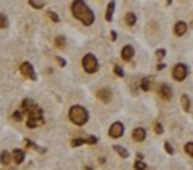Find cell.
<instances>
[{
    "instance_id": "836d02e7",
    "label": "cell",
    "mask_w": 193,
    "mask_h": 170,
    "mask_svg": "<svg viewBox=\"0 0 193 170\" xmlns=\"http://www.w3.org/2000/svg\"><path fill=\"white\" fill-rule=\"evenodd\" d=\"M156 69H158V71H161V69H164V64H163V63H159V64L156 66Z\"/></svg>"
},
{
    "instance_id": "9c48e42d",
    "label": "cell",
    "mask_w": 193,
    "mask_h": 170,
    "mask_svg": "<svg viewBox=\"0 0 193 170\" xmlns=\"http://www.w3.org/2000/svg\"><path fill=\"white\" fill-rule=\"evenodd\" d=\"M97 98H100L103 103H109L111 101V92H109L108 88H101L97 92Z\"/></svg>"
},
{
    "instance_id": "4dcf8cb0",
    "label": "cell",
    "mask_w": 193,
    "mask_h": 170,
    "mask_svg": "<svg viewBox=\"0 0 193 170\" xmlns=\"http://www.w3.org/2000/svg\"><path fill=\"white\" fill-rule=\"evenodd\" d=\"M164 55H166V51H164L163 48H161V50H158V51H156V56H158V58H159V60H161V58H164Z\"/></svg>"
},
{
    "instance_id": "f1b7e54d",
    "label": "cell",
    "mask_w": 193,
    "mask_h": 170,
    "mask_svg": "<svg viewBox=\"0 0 193 170\" xmlns=\"http://www.w3.org/2000/svg\"><path fill=\"white\" fill-rule=\"evenodd\" d=\"M114 72H116L117 77H123V76H124V71H123V68H121V66H114Z\"/></svg>"
},
{
    "instance_id": "277c9868",
    "label": "cell",
    "mask_w": 193,
    "mask_h": 170,
    "mask_svg": "<svg viewBox=\"0 0 193 170\" xmlns=\"http://www.w3.org/2000/svg\"><path fill=\"white\" fill-rule=\"evenodd\" d=\"M82 66H84L85 72L93 74V72H97V69H98V61L92 53H89V55H85V56L82 58Z\"/></svg>"
},
{
    "instance_id": "83f0119b",
    "label": "cell",
    "mask_w": 193,
    "mask_h": 170,
    "mask_svg": "<svg viewBox=\"0 0 193 170\" xmlns=\"http://www.w3.org/2000/svg\"><path fill=\"white\" fill-rule=\"evenodd\" d=\"M84 140H85V143H87V144H95L98 141V138L97 136H89V138H84Z\"/></svg>"
},
{
    "instance_id": "cb8c5ba5",
    "label": "cell",
    "mask_w": 193,
    "mask_h": 170,
    "mask_svg": "<svg viewBox=\"0 0 193 170\" xmlns=\"http://www.w3.org/2000/svg\"><path fill=\"white\" fill-rule=\"evenodd\" d=\"M23 117H24V111H23L21 108H19V109L16 111V112L13 114V119H15V120H21Z\"/></svg>"
},
{
    "instance_id": "8992f818",
    "label": "cell",
    "mask_w": 193,
    "mask_h": 170,
    "mask_svg": "<svg viewBox=\"0 0 193 170\" xmlns=\"http://www.w3.org/2000/svg\"><path fill=\"white\" fill-rule=\"evenodd\" d=\"M109 136L111 138H121L123 136V133H124V125H123V122H114V124L109 127Z\"/></svg>"
},
{
    "instance_id": "ba28073f",
    "label": "cell",
    "mask_w": 193,
    "mask_h": 170,
    "mask_svg": "<svg viewBox=\"0 0 193 170\" xmlns=\"http://www.w3.org/2000/svg\"><path fill=\"white\" fill-rule=\"evenodd\" d=\"M21 72H23V76L27 77V79H31V80H35V72H34V68L31 66V63H23L21 64Z\"/></svg>"
},
{
    "instance_id": "44dd1931",
    "label": "cell",
    "mask_w": 193,
    "mask_h": 170,
    "mask_svg": "<svg viewBox=\"0 0 193 170\" xmlns=\"http://www.w3.org/2000/svg\"><path fill=\"white\" fill-rule=\"evenodd\" d=\"M182 108L183 111H190V98L187 95H182Z\"/></svg>"
},
{
    "instance_id": "484cf974",
    "label": "cell",
    "mask_w": 193,
    "mask_h": 170,
    "mask_svg": "<svg viewBox=\"0 0 193 170\" xmlns=\"http://www.w3.org/2000/svg\"><path fill=\"white\" fill-rule=\"evenodd\" d=\"M185 151H187L188 156L193 157V143H187V144H185Z\"/></svg>"
},
{
    "instance_id": "d6986e66",
    "label": "cell",
    "mask_w": 193,
    "mask_h": 170,
    "mask_svg": "<svg viewBox=\"0 0 193 170\" xmlns=\"http://www.w3.org/2000/svg\"><path fill=\"white\" fill-rule=\"evenodd\" d=\"M55 45H57L58 48H65L66 47V39L63 37V35H58V37L55 39Z\"/></svg>"
},
{
    "instance_id": "7c38bea8",
    "label": "cell",
    "mask_w": 193,
    "mask_h": 170,
    "mask_svg": "<svg viewBox=\"0 0 193 170\" xmlns=\"http://www.w3.org/2000/svg\"><path fill=\"white\" fill-rule=\"evenodd\" d=\"M145 136H147V132H145L143 128H135V130L132 132V138H134L135 141H143Z\"/></svg>"
},
{
    "instance_id": "4fadbf2b",
    "label": "cell",
    "mask_w": 193,
    "mask_h": 170,
    "mask_svg": "<svg viewBox=\"0 0 193 170\" xmlns=\"http://www.w3.org/2000/svg\"><path fill=\"white\" fill-rule=\"evenodd\" d=\"M13 161L16 162V164H21V162L24 161V151H23V149H15L13 151Z\"/></svg>"
},
{
    "instance_id": "1f68e13d",
    "label": "cell",
    "mask_w": 193,
    "mask_h": 170,
    "mask_svg": "<svg viewBox=\"0 0 193 170\" xmlns=\"http://www.w3.org/2000/svg\"><path fill=\"white\" fill-rule=\"evenodd\" d=\"M164 148H166V151H167L169 154H174V149H172V146L169 144V143H166V144H164Z\"/></svg>"
},
{
    "instance_id": "52a82bcc",
    "label": "cell",
    "mask_w": 193,
    "mask_h": 170,
    "mask_svg": "<svg viewBox=\"0 0 193 170\" xmlns=\"http://www.w3.org/2000/svg\"><path fill=\"white\" fill-rule=\"evenodd\" d=\"M158 93H159V96L163 98V100H171V98H172V93H174V90L171 88V85H167V84H161V85H159Z\"/></svg>"
},
{
    "instance_id": "9a60e30c",
    "label": "cell",
    "mask_w": 193,
    "mask_h": 170,
    "mask_svg": "<svg viewBox=\"0 0 193 170\" xmlns=\"http://www.w3.org/2000/svg\"><path fill=\"white\" fill-rule=\"evenodd\" d=\"M114 2H109L108 3V10H106V21H111L113 19V13H114Z\"/></svg>"
},
{
    "instance_id": "8fae6325",
    "label": "cell",
    "mask_w": 193,
    "mask_h": 170,
    "mask_svg": "<svg viewBox=\"0 0 193 170\" xmlns=\"http://www.w3.org/2000/svg\"><path fill=\"white\" fill-rule=\"evenodd\" d=\"M174 32L175 35H183L185 32H187V23H183V21H179V23H175V26H174Z\"/></svg>"
},
{
    "instance_id": "2e32d148",
    "label": "cell",
    "mask_w": 193,
    "mask_h": 170,
    "mask_svg": "<svg viewBox=\"0 0 193 170\" xmlns=\"http://www.w3.org/2000/svg\"><path fill=\"white\" fill-rule=\"evenodd\" d=\"M10 161H11V156H10L8 151H3L2 154H0V162H2L3 165H8Z\"/></svg>"
},
{
    "instance_id": "5b68a950",
    "label": "cell",
    "mask_w": 193,
    "mask_h": 170,
    "mask_svg": "<svg viewBox=\"0 0 193 170\" xmlns=\"http://www.w3.org/2000/svg\"><path fill=\"white\" fill-rule=\"evenodd\" d=\"M187 74H188V68L185 64H177L174 69H172V77L175 79V80H179V82H182L185 77H187Z\"/></svg>"
},
{
    "instance_id": "4316f807",
    "label": "cell",
    "mask_w": 193,
    "mask_h": 170,
    "mask_svg": "<svg viewBox=\"0 0 193 170\" xmlns=\"http://www.w3.org/2000/svg\"><path fill=\"white\" fill-rule=\"evenodd\" d=\"M47 15H48V18L52 19L53 23H58V21H60V18H58V15H57V13H53V11H48V13H47Z\"/></svg>"
},
{
    "instance_id": "7402d4cb",
    "label": "cell",
    "mask_w": 193,
    "mask_h": 170,
    "mask_svg": "<svg viewBox=\"0 0 193 170\" xmlns=\"http://www.w3.org/2000/svg\"><path fill=\"white\" fill-rule=\"evenodd\" d=\"M134 169H135V170H145V169H147V164L142 162V161H135V162H134Z\"/></svg>"
},
{
    "instance_id": "d4e9b609",
    "label": "cell",
    "mask_w": 193,
    "mask_h": 170,
    "mask_svg": "<svg viewBox=\"0 0 193 170\" xmlns=\"http://www.w3.org/2000/svg\"><path fill=\"white\" fill-rule=\"evenodd\" d=\"M84 143H85L84 138H74V140L71 141V146H74V148H76V146H81V144H84Z\"/></svg>"
},
{
    "instance_id": "e0dca14e",
    "label": "cell",
    "mask_w": 193,
    "mask_h": 170,
    "mask_svg": "<svg viewBox=\"0 0 193 170\" xmlns=\"http://www.w3.org/2000/svg\"><path fill=\"white\" fill-rule=\"evenodd\" d=\"M124 21H125V24H127V26H134V24H135V21H137V18H135V15H134V13H127V15H125V18H124Z\"/></svg>"
},
{
    "instance_id": "e575fe53",
    "label": "cell",
    "mask_w": 193,
    "mask_h": 170,
    "mask_svg": "<svg viewBox=\"0 0 193 170\" xmlns=\"http://www.w3.org/2000/svg\"><path fill=\"white\" fill-rule=\"evenodd\" d=\"M111 39H113V40H116V32H114V31L111 32Z\"/></svg>"
},
{
    "instance_id": "603a6c76",
    "label": "cell",
    "mask_w": 193,
    "mask_h": 170,
    "mask_svg": "<svg viewBox=\"0 0 193 170\" xmlns=\"http://www.w3.org/2000/svg\"><path fill=\"white\" fill-rule=\"evenodd\" d=\"M7 26H8V18L3 13H0V27L3 29V27H7Z\"/></svg>"
},
{
    "instance_id": "6da1fadb",
    "label": "cell",
    "mask_w": 193,
    "mask_h": 170,
    "mask_svg": "<svg viewBox=\"0 0 193 170\" xmlns=\"http://www.w3.org/2000/svg\"><path fill=\"white\" fill-rule=\"evenodd\" d=\"M71 11H73L74 16H76L82 24H85V26H90L93 21H95V15H93V11L87 7V3L81 2V0L73 2V5H71Z\"/></svg>"
},
{
    "instance_id": "30bf717a",
    "label": "cell",
    "mask_w": 193,
    "mask_h": 170,
    "mask_svg": "<svg viewBox=\"0 0 193 170\" xmlns=\"http://www.w3.org/2000/svg\"><path fill=\"white\" fill-rule=\"evenodd\" d=\"M134 53H135V50H134L132 45H125L123 47V51H121V56H123V60H131L134 56Z\"/></svg>"
},
{
    "instance_id": "ffe728a7",
    "label": "cell",
    "mask_w": 193,
    "mask_h": 170,
    "mask_svg": "<svg viewBox=\"0 0 193 170\" xmlns=\"http://www.w3.org/2000/svg\"><path fill=\"white\" fill-rule=\"evenodd\" d=\"M29 5L32 7V8H44L45 2H42V0H29Z\"/></svg>"
},
{
    "instance_id": "ac0fdd59",
    "label": "cell",
    "mask_w": 193,
    "mask_h": 170,
    "mask_svg": "<svg viewBox=\"0 0 193 170\" xmlns=\"http://www.w3.org/2000/svg\"><path fill=\"white\" fill-rule=\"evenodd\" d=\"M113 149H114L117 154H119L121 157H129V151H127L125 148H123V146H114Z\"/></svg>"
},
{
    "instance_id": "7a4b0ae2",
    "label": "cell",
    "mask_w": 193,
    "mask_h": 170,
    "mask_svg": "<svg viewBox=\"0 0 193 170\" xmlns=\"http://www.w3.org/2000/svg\"><path fill=\"white\" fill-rule=\"evenodd\" d=\"M69 119L76 125H84V124H87V120H89V112H87V109H85L84 106H79V104L71 106Z\"/></svg>"
},
{
    "instance_id": "f546056e",
    "label": "cell",
    "mask_w": 193,
    "mask_h": 170,
    "mask_svg": "<svg viewBox=\"0 0 193 170\" xmlns=\"http://www.w3.org/2000/svg\"><path fill=\"white\" fill-rule=\"evenodd\" d=\"M155 132L158 133V135H159V133H163V125H161V124H158V122H156V124H155Z\"/></svg>"
},
{
    "instance_id": "5bb4252c",
    "label": "cell",
    "mask_w": 193,
    "mask_h": 170,
    "mask_svg": "<svg viewBox=\"0 0 193 170\" xmlns=\"http://www.w3.org/2000/svg\"><path fill=\"white\" fill-rule=\"evenodd\" d=\"M140 85H142V90H143V92H148V90L151 88V79H150V77H143V79H142V82H140Z\"/></svg>"
},
{
    "instance_id": "d6a6232c",
    "label": "cell",
    "mask_w": 193,
    "mask_h": 170,
    "mask_svg": "<svg viewBox=\"0 0 193 170\" xmlns=\"http://www.w3.org/2000/svg\"><path fill=\"white\" fill-rule=\"evenodd\" d=\"M58 64H60V66H65L66 63H65V60H63V58H58Z\"/></svg>"
},
{
    "instance_id": "3957f363",
    "label": "cell",
    "mask_w": 193,
    "mask_h": 170,
    "mask_svg": "<svg viewBox=\"0 0 193 170\" xmlns=\"http://www.w3.org/2000/svg\"><path fill=\"white\" fill-rule=\"evenodd\" d=\"M27 114H29V119H27V127L29 128L39 127L40 124H44V112L39 106H34Z\"/></svg>"
}]
</instances>
